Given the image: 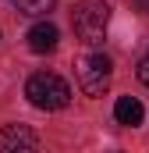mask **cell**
<instances>
[{
    "instance_id": "6da1fadb",
    "label": "cell",
    "mask_w": 149,
    "mask_h": 153,
    "mask_svg": "<svg viewBox=\"0 0 149 153\" xmlns=\"http://www.w3.org/2000/svg\"><path fill=\"white\" fill-rule=\"evenodd\" d=\"M71 25L82 43L100 46L107 36V25H110V4L107 0H78L71 11Z\"/></svg>"
},
{
    "instance_id": "7a4b0ae2",
    "label": "cell",
    "mask_w": 149,
    "mask_h": 153,
    "mask_svg": "<svg viewBox=\"0 0 149 153\" xmlns=\"http://www.w3.org/2000/svg\"><path fill=\"white\" fill-rule=\"evenodd\" d=\"M25 96H29V103L39 107V111H60L71 100V85L60 75H53V71H36V75L25 82Z\"/></svg>"
},
{
    "instance_id": "3957f363",
    "label": "cell",
    "mask_w": 149,
    "mask_h": 153,
    "mask_svg": "<svg viewBox=\"0 0 149 153\" xmlns=\"http://www.w3.org/2000/svg\"><path fill=\"white\" fill-rule=\"evenodd\" d=\"M110 75H114V64L100 50H92L78 61V85L85 96H103V89L110 85Z\"/></svg>"
},
{
    "instance_id": "277c9868",
    "label": "cell",
    "mask_w": 149,
    "mask_h": 153,
    "mask_svg": "<svg viewBox=\"0 0 149 153\" xmlns=\"http://www.w3.org/2000/svg\"><path fill=\"white\" fill-rule=\"evenodd\" d=\"M39 139L29 125H4L0 128V153H36Z\"/></svg>"
},
{
    "instance_id": "5b68a950",
    "label": "cell",
    "mask_w": 149,
    "mask_h": 153,
    "mask_svg": "<svg viewBox=\"0 0 149 153\" xmlns=\"http://www.w3.org/2000/svg\"><path fill=\"white\" fill-rule=\"evenodd\" d=\"M57 43H60V32H57V25H50V22H36V25L29 29V50H32V53H53Z\"/></svg>"
},
{
    "instance_id": "8992f818",
    "label": "cell",
    "mask_w": 149,
    "mask_h": 153,
    "mask_svg": "<svg viewBox=\"0 0 149 153\" xmlns=\"http://www.w3.org/2000/svg\"><path fill=\"white\" fill-rule=\"evenodd\" d=\"M114 117H117V125H124V128H135V125H142L146 107H142L135 96H121V100L114 103Z\"/></svg>"
},
{
    "instance_id": "52a82bcc",
    "label": "cell",
    "mask_w": 149,
    "mask_h": 153,
    "mask_svg": "<svg viewBox=\"0 0 149 153\" xmlns=\"http://www.w3.org/2000/svg\"><path fill=\"white\" fill-rule=\"evenodd\" d=\"M53 4H57V0H14V7H18L21 14H32V18L46 14V11H50Z\"/></svg>"
},
{
    "instance_id": "ba28073f",
    "label": "cell",
    "mask_w": 149,
    "mask_h": 153,
    "mask_svg": "<svg viewBox=\"0 0 149 153\" xmlns=\"http://www.w3.org/2000/svg\"><path fill=\"white\" fill-rule=\"evenodd\" d=\"M139 82L149 85V57H142V64H139Z\"/></svg>"
},
{
    "instance_id": "9c48e42d",
    "label": "cell",
    "mask_w": 149,
    "mask_h": 153,
    "mask_svg": "<svg viewBox=\"0 0 149 153\" xmlns=\"http://www.w3.org/2000/svg\"><path fill=\"white\" fill-rule=\"evenodd\" d=\"M135 7H139V11H146V14H149V0H135Z\"/></svg>"
}]
</instances>
